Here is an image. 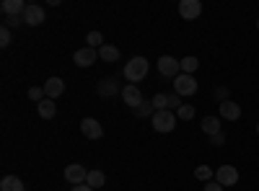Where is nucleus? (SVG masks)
Here are the masks:
<instances>
[{"label": "nucleus", "instance_id": "obj_1", "mask_svg": "<svg viewBox=\"0 0 259 191\" xmlns=\"http://www.w3.org/2000/svg\"><path fill=\"white\" fill-rule=\"evenodd\" d=\"M122 75L133 83V86H135V83H140V80L148 75V59H145V57H133V59L124 65Z\"/></svg>", "mask_w": 259, "mask_h": 191}, {"label": "nucleus", "instance_id": "obj_2", "mask_svg": "<svg viewBox=\"0 0 259 191\" xmlns=\"http://www.w3.org/2000/svg\"><path fill=\"white\" fill-rule=\"evenodd\" d=\"M150 124H153V130L158 135H168V132H174V126H177V114L174 111H156L153 116H150Z\"/></svg>", "mask_w": 259, "mask_h": 191}, {"label": "nucleus", "instance_id": "obj_3", "mask_svg": "<svg viewBox=\"0 0 259 191\" xmlns=\"http://www.w3.org/2000/svg\"><path fill=\"white\" fill-rule=\"evenodd\" d=\"M158 73H161L163 78H177V75H182V59L171 57V54H161V57H158Z\"/></svg>", "mask_w": 259, "mask_h": 191}, {"label": "nucleus", "instance_id": "obj_4", "mask_svg": "<svg viewBox=\"0 0 259 191\" xmlns=\"http://www.w3.org/2000/svg\"><path fill=\"white\" fill-rule=\"evenodd\" d=\"M174 93L182 98V96H194L197 93V80H194V75H177L174 78Z\"/></svg>", "mask_w": 259, "mask_h": 191}, {"label": "nucleus", "instance_id": "obj_5", "mask_svg": "<svg viewBox=\"0 0 259 191\" xmlns=\"http://www.w3.org/2000/svg\"><path fill=\"white\" fill-rule=\"evenodd\" d=\"M215 181H218L223 188H226V186H236V183H239V168L221 165L218 171H215Z\"/></svg>", "mask_w": 259, "mask_h": 191}, {"label": "nucleus", "instance_id": "obj_6", "mask_svg": "<svg viewBox=\"0 0 259 191\" xmlns=\"http://www.w3.org/2000/svg\"><path fill=\"white\" fill-rule=\"evenodd\" d=\"M179 16L184 21L200 18L202 16V3H200V0H182V3H179Z\"/></svg>", "mask_w": 259, "mask_h": 191}, {"label": "nucleus", "instance_id": "obj_7", "mask_svg": "<svg viewBox=\"0 0 259 191\" xmlns=\"http://www.w3.org/2000/svg\"><path fill=\"white\" fill-rule=\"evenodd\" d=\"M80 132H83V137H89V140H101V137H104V126H101L96 119L85 116V119L80 121Z\"/></svg>", "mask_w": 259, "mask_h": 191}, {"label": "nucleus", "instance_id": "obj_8", "mask_svg": "<svg viewBox=\"0 0 259 191\" xmlns=\"http://www.w3.org/2000/svg\"><path fill=\"white\" fill-rule=\"evenodd\" d=\"M85 178H89V171H85V168H83L80 163H73V165L65 168V181H70L73 186L85 183Z\"/></svg>", "mask_w": 259, "mask_h": 191}, {"label": "nucleus", "instance_id": "obj_9", "mask_svg": "<svg viewBox=\"0 0 259 191\" xmlns=\"http://www.w3.org/2000/svg\"><path fill=\"white\" fill-rule=\"evenodd\" d=\"M122 101L130 106V109H138V106H140L145 98H143V93H140V88H138V86H133V83H127V86L122 88Z\"/></svg>", "mask_w": 259, "mask_h": 191}, {"label": "nucleus", "instance_id": "obj_10", "mask_svg": "<svg viewBox=\"0 0 259 191\" xmlns=\"http://www.w3.org/2000/svg\"><path fill=\"white\" fill-rule=\"evenodd\" d=\"M21 18H24V24H29V26H39V24H45V8L36 6V3H29Z\"/></svg>", "mask_w": 259, "mask_h": 191}, {"label": "nucleus", "instance_id": "obj_11", "mask_svg": "<svg viewBox=\"0 0 259 191\" xmlns=\"http://www.w3.org/2000/svg\"><path fill=\"white\" fill-rule=\"evenodd\" d=\"M96 59H99V49H91V47H83L73 54V62L78 68H91Z\"/></svg>", "mask_w": 259, "mask_h": 191}, {"label": "nucleus", "instance_id": "obj_12", "mask_svg": "<svg viewBox=\"0 0 259 191\" xmlns=\"http://www.w3.org/2000/svg\"><path fill=\"white\" fill-rule=\"evenodd\" d=\"M218 111H221V119H228V121H236L241 116V106L236 103V101H223V103H218Z\"/></svg>", "mask_w": 259, "mask_h": 191}, {"label": "nucleus", "instance_id": "obj_13", "mask_svg": "<svg viewBox=\"0 0 259 191\" xmlns=\"http://www.w3.org/2000/svg\"><path fill=\"white\" fill-rule=\"evenodd\" d=\"M26 6L29 3H24V0H3V16H11V18H21L24 16V11H26Z\"/></svg>", "mask_w": 259, "mask_h": 191}, {"label": "nucleus", "instance_id": "obj_14", "mask_svg": "<svg viewBox=\"0 0 259 191\" xmlns=\"http://www.w3.org/2000/svg\"><path fill=\"white\" fill-rule=\"evenodd\" d=\"M96 91H99V96L101 98H112V96H117V93H122L119 91V83L114 80V78H104L99 86H96Z\"/></svg>", "mask_w": 259, "mask_h": 191}, {"label": "nucleus", "instance_id": "obj_15", "mask_svg": "<svg viewBox=\"0 0 259 191\" xmlns=\"http://www.w3.org/2000/svg\"><path fill=\"white\" fill-rule=\"evenodd\" d=\"M41 88H45L47 98H52V101H55V98H60V96L65 93V83H62L60 78H50V80H47Z\"/></svg>", "mask_w": 259, "mask_h": 191}, {"label": "nucleus", "instance_id": "obj_16", "mask_svg": "<svg viewBox=\"0 0 259 191\" xmlns=\"http://www.w3.org/2000/svg\"><path fill=\"white\" fill-rule=\"evenodd\" d=\"M202 132H205L207 137H212V135H218V132H223V124H221V116H205V119H202Z\"/></svg>", "mask_w": 259, "mask_h": 191}, {"label": "nucleus", "instance_id": "obj_17", "mask_svg": "<svg viewBox=\"0 0 259 191\" xmlns=\"http://www.w3.org/2000/svg\"><path fill=\"white\" fill-rule=\"evenodd\" d=\"M36 111H39L41 119H52V116L57 114V103H55L52 98H45L41 103H36Z\"/></svg>", "mask_w": 259, "mask_h": 191}, {"label": "nucleus", "instance_id": "obj_18", "mask_svg": "<svg viewBox=\"0 0 259 191\" xmlns=\"http://www.w3.org/2000/svg\"><path fill=\"white\" fill-rule=\"evenodd\" d=\"M0 191H26V186L18 176H6L3 181H0Z\"/></svg>", "mask_w": 259, "mask_h": 191}, {"label": "nucleus", "instance_id": "obj_19", "mask_svg": "<svg viewBox=\"0 0 259 191\" xmlns=\"http://www.w3.org/2000/svg\"><path fill=\"white\" fill-rule=\"evenodd\" d=\"M99 57H101L104 62H119V49L112 47V44H104V47L99 49Z\"/></svg>", "mask_w": 259, "mask_h": 191}, {"label": "nucleus", "instance_id": "obj_20", "mask_svg": "<svg viewBox=\"0 0 259 191\" xmlns=\"http://www.w3.org/2000/svg\"><path fill=\"white\" fill-rule=\"evenodd\" d=\"M133 114L138 116V119H145V116H153L156 114V106H153V101H143L138 109H133Z\"/></svg>", "mask_w": 259, "mask_h": 191}, {"label": "nucleus", "instance_id": "obj_21", "mask_svg": "<svg viewBox=\"0 0 259 191\" xmlns=\"http://www.w3.org/2000/svg\"><path fill=\"white\" fill-rule=\"evenodd\" d=\"M85 183H89L91 188H101L106 183V176L101 171H89V178H85Z\"/></svg>", "mask_w": 259, "mask_h": 191}, {"label": "nucleus", "instance_id": "obj_22", "mask_svg": "<svg viewBox=\"0 0 259 191\" xmlns=\"http://www.w3.org/2000/svg\"><path fill=\"white\" fill-rule=\"evenodd\" d=\"M194 178H200V181H212L215 178V171H212V168L210 165H197V168H194Z\"/></svg>", "mask_w": 259, "mask_h": 191}, {"label": "nucleus", "instance_id": "obj_23", "mask_svg": "<svg viewBox=\"0 0 259 191\" xmlns=\"http://www.w3.org/2000/svg\"><path fill=\"white\" fill-rule=\"evenodd\" d=\"M197 68H200V59H197V57H184V59H182V73H184V75H192Z\"/></svg>", "mask_w": 259, "mask_h": 191}, {"label": "nucleus", "instance_id": "obj_24", "mask_svg": "<svg viewBox=\"0 0 259 191\" xmlns=\"http://www.w3.org/2000/svg\"><path fill=\"white\" fill-rule=\"evenodd\" d=\"M150 101H153L156 111H166V109H168V93H156ZM168 111H171V109H168Z\"/></svg>", "mask_w": 259, "mask_h": 191}, {"label": "nucleus", "instance_id": "obj_25", "mask_svg": "<svg viewBox=\"0 0 259 191\" xmlns=\"http://www.w3.org/2000/svg\"><path fill=\"white\" fill-rule=\"evenodd\" d=\"M177 119H182V121H189V119H194V106H189V103H182L179 109H177Z\"/></svg>", "mask_w": 259, "mask_h": 191}, {"label": "nucleus", "instance_id": "obj_26", "mask_svg": "<svg viewBox=\"0 0 259 191\" xmlns=\"http://www.w3.org/2000/svg\"><path fill=\"white\" fill-rule=\"evenodd\" d=\"M85 41H89V47H91V49H96V47L101 49V47H104V44H101V41H104L101 31H91L89 36H85Z\"/></svg>", "mask_w": 259, "mask_h": 191}, {"label": "nucleus", "instance_id": "obj_27", "mask_svg": "<svg viewBox=\"0 0 259 191\" xmlns=\"http://www.w3.org/2000/svg\"><path fill=\"white\" fill-rule=\"evenodd\" d=\"M29 98L36 101V103H41V101L47 98V93H45V88H31V91H29Z\"/></svg>", "mask_w": 259, "mask_h": 191}, {"label": "nucleus", "instance_id": "obj_28", "mask_svg": "<svg viewBox=\"0 0 259 191\" xmlns=\"http://www.w3.org/2000/svg\"><path fill=\"white\" fill-rule=\"evenodd\" d=\"M21 24H24V18H11V16H6V21H3L6 29H18Z\"/></svg>", "mask_w": 259, "mask_h": 191}, {"label": "nucleus", "instance_id": "obj_29", "mask_svg": "<svg viewBox=\"0 0 259 191\" xmlns=\"http://www.w3.org/2000/svg\"><path fill=\"white\" fill-rule=\"evenodd\" d=\"M11 44V29H0V47H8Z\"/></svg>", "mask_w": 259, "mask_h": 191}, {"label": "nucleus", "instance_id": "obj_30", "mask_svg": "<svg viewBox=\"0 0 259 191\" xmlns=\"http://www.w3.org/2000/svg\"><path fill=\"white\" fill-rule=\"evenodd\" d=\"M179 106H182V98L177 93H171L168 96V109H179Z\"/></svg>", "mask_w": 259, "mask_h": 191}, {"label": "nucleus", "instance_id": "obj_31", "mask_svg": "<svg viewBox=\"0 0 259 191\" xmlns=\"http://www.w3.org/2000/svg\"><path fill=\"white\" fill-rule=\"evenodd\" d=\"M223 142H226V135H223V132H218V135L210 137V145H215V147H221Z\"/></svg>", "mask_w": 259, "mask_h": 191}, {"label": "nucleus", "instance_id": "obj_32", "mask_svg": "<svg viewBox=\"0 0 259 191\" xmlns=\"http://www.w3.org/2000/svg\"><path fill=\"white\" fill-rule=\"evenodd\" d=\"M202 191H226V188H223V186H221V183H218V181H207V183H205V188H202Z\"/></svg>", "mask_w": 259, "mask_h": 191}, {"label": "nucleus", "instance_id": "obj_33", "mask_svg": "<svg viewBox=\"0 0 259 191\" xmlns=\"http://www.w3.org/2000/svg\"><path fill=\"white\" fill-rule=\"evenodd\" d=\"M215 98H218L221 103L228 101V88H215Z\"/></svg>", "mask_w": 259, "mask_h": 191}, {"label": "nucleus", "instance_id": "obj_34", "mask_svg": "<svg viewBox=\"0 0 259 191\" xmlns=\"http://www.w3.org/2000/svg\"><path fill=\"white\" fill-rule=\"evenodd\" d=\"M70 191H94V188H91L89 183H80V186H73Z\"/></svg>", "mask_w": 259, "mask_h": 191}, {"label": "nucleus", "instance_id": "obj_35", "mask_svg": "<svg viewBox=\"0 0 259 191\" xmlns=\"http://www.w3.org/2000/svg\"><path fill=\"white\" fill-rule=\"evenodd\" d=\"M256 135H259V124H256Z\"/></svg>", "mask_w": 259, "mask_h": 191}, {"label": "nucleus", "instance_id": "obj_36", "mask_svg": "<svg viewBox=\"0 0 259 191\" xmlns=\"http://www.w3.org/2000/svg\"><path fill=\"white\" fill-rule=\"evenodd\" d=\"M256 29H259V21H256Z\"/></svg>", "mask_w": 259, "mask_h": 191}]
</instances>
